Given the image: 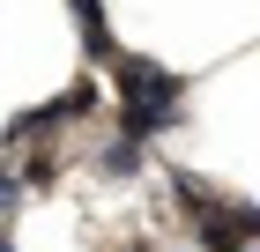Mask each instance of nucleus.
Returning a JSON list of instances; mask_svg holds the SVG:
<instances>
[{
	"label": "nucleus",
	"mask_w": 260,
	"mask_h": 252,
	"mask_svg": "<svg viewBox=\"0 0 260 252\" xmlns=\"http://www.w3.org/2000/svg\"><path fill=\"white\" fill-rule=\"evenodd\" d=\"M112 82H119V134L149 141L164 126H179V75L156 67V59H112Z\"/></svg>",
	"instance_id": "f257e3e1"
},
{
	"label": "nucleus",
	"mask_w": 260,
	"mask_h": 252,
	"mask_svg": "<svg viewBox=\"0 0 260 252\" xmlns=\"http://www.w3.org/2000/svg\"><path fill=\"white\" fill-rule=\"evenodd\" d=\"M193 230H201V252H253L260 245V208H201L193 215Z\"/></svg>",
	"instance_id": "f03ea898"
},
{
	"label": "nucleus",
	"mask_w": 260,
	"mask_h": 252,
	"mask_svg": "<svg viewBox=\"0 0 260 252\" xmlns=\"http://www.w3.org/2000/svg\"><path fill=\"white\" fill-rule=\"evenodd\" d=\"M97 104V82H75L67 97H52V104H38V112H22L15 126H8V141H38V134H52V126H67V119H82Z\"/></svg>",
	"instance_id": "7ed1b4c3"
},
{
	"label": "nucleus",
	"mask_w": 260,
	"mask_h": 252,
	"mask_svg": "<svg viewBox=\"0 0 260 252\" xmlns=\"http://www.w3.org/2000/svg\"><path fill=\"white\" fill-rule=\"evenodd\" d=\"M67 8H75V22H82V38H89V59H104V67H112V59H119V45H112V30H104V15H97V0H67Z\"/></svg>",
	"instance_id": "20e7f679"
},
{
	"label": "nucleus",
	"mask_w": 260,
	"mask_h": 252,
	"mask_svg": "<svg viewBox=\"0 0 260 252\" xmlns=\"http://www.w3.org/2000/svg\"><path fill=\"white\" fill-rule=\"evenodd\" d=\"M164 186L179 193V208H186V215H201V208H216V186H201L193 171H164Z\"/></svg>",
	"instance_id": "39448f33"
},
{
	"label": "nucleus",
	"mask_w": 260,
	"mask_h": 252,
	"mask_svg": "<svg viewBox=\"0 0 260 252\" xmlns=\"http://www.w3.org/2000/svg\"><path fill=\"white\" fill-rule=\"evenodd\" d=\"M134 171H141V141H134V134H119L112 149H104V178H134Z\"/></svg>",
	"instance_id": "423d86ee"
},
{
	"label": "nucleus",
	"mask_w": 260,
	"mask_h": 252,
	"mask_svg": "<svg viewBox=\"0 0 260 252\" xmlns=\"http://www.w3.org/2000/svg\"><path fill=\"white\" fill-rule=\"evenodd\" d=\"M52 178H60V163H52V156H30V163H22V186H30V193H38V186H52Z\"/></svg>",
	"instance_id": "0eeeda50"
},
{
	"label": "nucleus",
	"mask_w": 260,
	"mask_h": 252,
	"mask_svg": "<svg viewBox=\"0 0 260 252\" xmlns=\"http://www.w3.org/2000/svg\"><path fill=\"white\" fill-rule=\"evenodd\" d=\"M22 193H30V186H22V178H8V171H0V215L15 208V200H22Z\"/></svg>",
	"instance_id": "6e6552de"
},
{
	"label": "nucleus",
	"mask_w": 260,
	"mask_h": 252,
	"mask_svg": "<svg viewBox=\"0 0 260 252\" xmlns=\"http://www.w3.org/2000/svg\"><path fill=\"white\" fill-rule=\"evenodd\" d=\"M0 252H15V237H8V230H0Z\"/></svg>",
	"instance_id": "1a4fd4ad"
},
{
	"label": "nucleus",
	"mask_w": 260,
	"mask_h": 252,
	"mask_svg": "<svg viewBox=\"0 0 260 252\" xmlns=\"http://www.w3.org/2000/svg\"><path fill=\"white\" fill-rule=\"evenodd\" d=\"M134 252H149V245H134Z\"/></svg>",
	"instance_id": "9d476101"
}]
</instances>
